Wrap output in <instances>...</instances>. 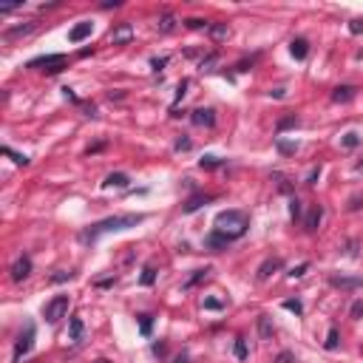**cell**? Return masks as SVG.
Masks as SVG:
<instances>
[{
    "label": "cell",
    "mask_w": 363,
    "mask_h": 363,
    "mask_svg": "<svg viewBox=\"0 0 363 363\" xmlns=\"http://www.w3.org/2000/svg\"><path fill=\"white\" fill-rule=\"evenodd\" d=\"M145 221V216L142 213H122V216H108V218H102V221H94L91 227L85 230H79V244H97L102 236H108V233H122V230H131V227L142 224Z\"/></svg>",
    "instance_id": "1"
},
{
    "label": "cell",
    "mask_w": 363,
    "mask_h": 363,
    "mask_svg": "<svg viewBox=\"0 0 363 363\" xmlns=\"http://www.w3.org/2000/svg\"><path fill=\"white\" fill-rule=\"evenodd\" d=\"M213 224H216L213 230L224 233L230 241H238V238L247 236V230H250V216L244 213V210H221V213L216 216Z\"/></svg>",
    "instance_id": "2"
},
{
    "label": "cell",
    "mask_w": 363,
    "mask_h": 363,
    "mask_svg": "<svg viewBox=\"0 0 363 363\" xmlns=\"http://www.w3.org/2000/svg\"><path fill=\"white\" fill-rule=\"evenodd\" d=\"M68 295H54L48 304L43 306V318H45V324H60L63 318H66V312H68Z\"/></svg>",
    "instance_id": "3"
},
{
    "label": "cell",
    "mask_w": 363,
    "mask_h": 363,
    "mask_svg": "<svg viewBox=\"0 0 363 363\" xmlns=\"http://www.w3.org/2000/svg\"><path fill=\"white\" fill-rule=\"evenodd\" d=\"M29 68H37V71H45V74H60L66 68V54H43L29 60Z\"/></svg>",
    "instance_id": "4"
},
{
    "label": "cell",
    "mask_w": 363,
    "mask_h": 363,
    "mask_svg": "<svg viewBox=\"0 0 363 363\" xmlns=\"http://www.w3.org/2000/svg\"><path fill=\"white\" fill-rule=\"evenodd\" d=\"M34 335H37V329H34L32 321H26V327H23L20 338H17V343H14V363H20L29 352H32L34 346Z\"/></svg>",
    "instance_id": "5"
},
{
    "label": "cell",
    "mask_w": 363,
    "mask_h": 363,
    "mask_svg": "<svg viewBox=\"0 0 363 363\" xmlns=\"http://www.w3.org/2000/svg\"><path fill=\"white\" fill-rule=\"evenodd\" d=\"M329 284L335 290H346V292H355L363 287V278L361 275H329Z\"/></svg>",
    "instance_id": "6"
},
{
    "label": "cell",
    "mask_w": 363,
    "mask_h": 363,
    "mask_svg": "<svg viewBox=\"0 0 363 363\" xmlns=\"http://www.w3.org/2000/svg\"><path fill=\"white\" fill-rule=\"evenodd\" d=\"M11 281H26V278H29V275H32V258H29V255H17V261H14V264H11Z\"/></svg>",
    "instance_id": "7"
},
{
    "label": "cell",
    "mask_w": 363,
    "mask_h": 363,
    "mask_svg": "<svg viewBox=\"0 0 363 363\" xmlns=\"http://www.w3.org/2000/svg\"><path fill=\"white\" fill-rule=\"evenodd\" d=\"M108 40H111L113 45H125V43H131V40H134V26H131V23H119L116 29H111Z\"/></svg>",
    "instance_id": "8"
},
{
    "label": "cell",
    "mask_w": 363,
    "mask_h": 363,
    "mask_svg": "<svg viewBox=\"0 0 363 363\" xmlns=\"http://www.w3.org/2000/svg\"><path fill=\"white\" fill-rule=\"evenodd\" d=\"M190 122L196 125V128H213L216 125V111L213 108H196V111L190 113Z\"/></svg>",
    "instance_id": "9"
},
{
    "label": "cell",
    "mask_w": 363,
    "mask_h": 363,
    "mask_svg": "<svg viewBox=\"0 0 363 363\" xmlns=\"http://www.w3.org/2000/svg\"><path fill=\"white\" fill-rule=\"evenodd\" d=\"M227 244H233V241H230V238H227L224 233H218V230H210V233L204 236V247H207V250H213V253L224 250Z\"/></svg>",
    "instance_id": "10"
},
{
    "label": "cell",
    "mask_w": 363,
    "mask_h": 363,
    "mask_svg": "<svg viewBox=\"0 0 363 363\" xmlns=\"http://www.w3.org/2000/svg\"><path fill=\"white\" fill-rule=\"evenodd\" d=\"M82 335H85V324H82L79 315H74L68 321V340H71L74 346H79V343H82Z\"/></svg>",
    "instance_id": "11"
},
{
    "label": "cell",
    "mask_w": 363,
    "mask_h": 363,
    "mask_svg": "<svg viewBox=\"0 0 363 363\" xmlns=\"http://www.w3.org/2000/svg\"><path fill=\"white\" fill-rule=\"evenodd\" d=\"M91 32H94V23L82 20V23H77V26L68 32V40H71V43H82L85 37H91Z\"/></svg>",
    "instance_id": "12"
},
{
    "label": "cell",
    "mask_w": 363,
    "mask_h": 363,
    "mask_svg": "<svg viewBox=\"0 0 363 363\" xmlns=\"http://www.w3.org/2000/svg\"><path fill=\"white\" fill-rule=\"evenodd\" d=\"M321 221H324V207H321V204H312V210H309L306 218H304V227L309 233H315L318 227H321Z\"/></svg>",
    "instance_id": "13"
},
{
    "label": "cell",
    "mask_w": 363,
    "mask_h": 363,
    "mask_svg": "<svg viewBox=\"0 0 363 363\" xmlns=\"http://www.w3.org/2000/svg\"><path fill=\"white\" fill-rule=\"evenodd\" d=\"M290 54H292L295 60H306V57H309V40L295 37L292 43H290Z\"/></svg>",
    "instance_id": "14"
},
{
    "label": "cell",
    "mask_w": 363,
    "mask_h": 363,
    "mask_svg": "<svg viewBox=\"0 0 363 363\" xmlns=\"http://www.w3.org/2000/svg\"><path fill=\"white\" fill-rule=\"evenodd\" d=\"M355 97H358L355 85H338V88L332 91V102H352Z\"/></svg>",
    "instance_id": "15"
},
{
    "label": "cell",
    "mask_w": 363,
    "mask_h": 363,
    "mask_svg": "<svg viewBox=\"0 0 363 363\" xmlns=\"http://www.w3.org/2000/svg\"><path fill=\"white\" fill-rule=\"evenodd\" d=\"M207 34H210L213 43H221V40L230 37V26H227V23H210V26H207Z\"/></svg>",
    "instance_id": "16"
},
{
    "label": "cell",
    "mask_w": 363,
    "mask_h": 363,
    "mask_svg": "<svg viewBox=\"0 0 363 363\" xmlns=\"http://www.w3.org/2000/svg\"><path fill=\"white\" fill-rule=\"evenodd\" d=\"M281 264H284L281 258H267V261H264V264L258 267V281H267V278H270L272 272H278V270H281Z\"/></svg>",
    "instance_id": "17"
},
{
    "label": "cell",
    "mask_w": 363,
    "mask_h": 363,
    "mask_svg": "<svg viewBox=\"0 0 363 363\" xmlns=\"http://www.w3.org/2000/svg\"><path fill=\"white\" fill-rule=\"evenodd\" d=\"M32 32H34V23H23V26H14V29H9V32H3V40L11 43V40L26 37V34H32Z\"/></svg>",
    "instance_id": "18"
},
{
    "label": "cell",
    "mask_w": 363,
    "mask_h": 363,
    "mask_svg": "<svg viewBox=\"0 0 363 363\" xmlns=\"http://www.w3.org/2000/svg\"><path fill=\"white\" fill-rule=\"evenodd\" d=\"M128 184H131L128 173H111V176H105V182H102V187H128Z\"/></svg>",
    "instance_id": "19"
},
{
    "label": "cell",
    "mask_w": 363,
    "mask_h": 363,
    "mask_svg": "<svg viewBox=\"0 0 363 363\" xmlns=\"http://www.w3.org/2000/svg\"><path fill=\"white\" fill-rule=\"evenodd\" d=\"M207 202H210V196H204V193H196V196H190V199L184 202V207H182V210L190 216V213H196V210H199L202 204H207Z\"/></svg>",
    "instance_id": "20"
},
{
    "label": "cell",
    "mask_w": 363,
    "mask_h": 363,
    "mask_svg": "<svg viewBox=\"0 0 363 363\" xmlns=\"http://www.w3.org/2000/svg\"><path fill=\"white\" fill-rule=\"evenodd\" d=\"M298 125H301V119H298L295 113H287V116H281V119L275 122V131H278V134H284V131H290V128H298Z\"/></svg>",
    "instance_id": "21"
},
{
    "label": "cell",
    "mask_w": 363,
    "mask_h": 363,
    "mask_svg": "<svg viewBox=\"0 0 363 363\" xmlns=\"http://www.w3.org/2000/svg\"><path fill=\"white\" fill-rule=\"evenodd\" d=\"M159 32L162 34H170L173 32V29H176V17H173V14H170V11H165V14H162V17H159Z\"/></svg>",
    "instance_id": "22"
},
{
    "label": "cell",
    "mask_w": 363,
    "mask_h": 363,
    "mask_svg": "<svg viewBox=\"0 0 363 363\" xmlns=\"http://www.w3.org/2000/svg\"><path fill=\"white\" fill-rule=\"evenodd\" d=\"M221 165H224V159L213 156V153H207V156L199 159V168L202 170H216V168H221Z\"/></svg>",
    "instance_id": "23"
},
{
    "label": "cell",
    "mask_w": 363,
    "mask_h": 363,
    "mask_svg": "<svg viewBox=\"0 0 363 363\" xmlns=\"http://www.w3.org/2000/svg\"><path fill=\"white\" fill-rule=\"evenodd\" d=\"M207 275H210V267H204V270H193V275L184 281V290H193V287H196V284H202Z\"/></svg>",
    "instance_id": "24"
},
{
    "label": "cell",
    "mask_w": 363,
    "mask_h": 363,
    "mask_svg": "<svg viewBox=\"0 0 363 363\" xmlns=\"http://www.w3.org/2000/svg\"><path fill=\"white\" fill-rule=\"evenodd\" d=\"M275 147H278V153H284V156H292L295 150H298V142H287V139H275Z\"/></svg>",
    "instance_id": "25"
},
{
    "label": "cell",
    "mask_w": 363,
    "mask_h": 363,
    "mask_svg": "<svg viewBox=\"0 0 363 363\" xmlns=\"http://www.w3.org/2000/svg\"><path fill=\"white\" fill-rule=\"evenodd\" d=\"M233 355H236L238 361H247L250 358V349H247V340L244 338H236V343H233Z\"/></svg>",
    "instance_id": "26"
},
{
    "label": "cell",
    "mask_w": 363,
    "mask_h": 363,
    "mask_svg": "<svg viewBox=\"0 0 363 363\" xmlns=\"http://www.w3.org/2000/svg\"><path fill=\"white\" fill-rule=\"evenodd\" d=\"M139 332H142V338H150V332H153V315H139Z\"/></svg>",
    "instance_id": "27"
},
{
    "label": "cell",
    "mask_w": 363,
    "mask_h": 363,
    "mask_svg": "<svg viewBox=\"0 0 363 363\" xmlns=\"http://www.w3.org/2000/svg\"><path fill=\"white\" fill-rule=\"evenodd\" d=\"M153 281H156V270L147 264L145 270H142V275H139V284H142V287H153Z\"/></svg>",
    "instance_id": "28"
},
{
    "label": "cell",
    "mask_w": 363,
    "mask_h": 363,
    "mask_svg": "<svg viewBox=\"0 0 363 363\" xmlns=\"http://www.w3.org/2000/svg\"><path fill=\"white\" fill-rule=\"evenodd\" d=\"M324 346H327L329 352H335L340 346V335H338V329H335V327L329 329V335H327V340H324Z\"/></svg>",
    "instance_id": "29"
},
{
    "label": "cell",
    "mask_w": 363,
    "mask_h": 363,
    "mask_svg": "<svg viewBox=\"0 0 363 363\" xmlns=\"http://www.w3.org/2000/svg\"><path fill=\"white\" fill-rule=\"evenodd\" d=\"M340 145L346 147V150H352V147L361 145V134H355V131H349V134H343V139H340Z\"/></svg>",
    "instance_id": "30"
},
{
    "label": "cell",
    "mask_w": 363,
    "mask_h": 363,
    "mask_svg": "<svg viewBox=\"0 0 363 363\" xmlns=\"http://www.w3.org/2000/svg\"><path fill=\"white\" fill-rule=\"evenodd\" d=\"M187 85H190V82H187V79H182L179 85H176V100H173V105H170V113L176 111V105H179V102L184 100V94H187Z\"/></svg>",
    "instance_id": "31"
},
{
    "label": "cell",
    "mask_w": 363,
    "mask_h": 363,
    "mask_svg": "<svg viewBox=\"0 0 363 363\" xmlns=\"http://www.w3.org/2000/svg\"><path fill=\"white\" fill-rule=\"evenodd\" d=\"M3 156H11L14 165H29V156H26V153H14L9 145H3Z\"/></svg>",
    "instance_id": "32"
},
{
    "label": "cell",
    "mask_w": 363,
    "mask_h": 363,
    "mask_svg": "<svg viewBox=\"0 0 363 363\" xmlns=\"http://www.w3.org/2000/svg\"><path fill=\"white\" fill-rule=\"evenodd\" d=\"M281 306H284V309H290V312H295V315H304V304H301L298 298H287Z\"/></svg>",
    "instance_id": "33"
},
{
    "label": "cell",
    "mask_w": 363,
    "mask_h": 363,
    "mask_svg": "<svg viewBox=\"0 0 363 363\" xmlns=\"http://www.w3.org/2000/svg\"><path fill=\"white\" fill-rule=\"evenodd\" d=\"M216 63H218V54H207V57L202 60V66H199V71H202V74H204V71L210 74V71H216Z\"/></svg>",
    "instance_id": "34"
},
{
    "label": "cell",
    "mask_w": 363,
    "mask_h": 363,
    "mask_svg": "<svg viewBox=\"0 0 363 363\" xmlns=\"http://www.w3.org/2000/svg\"><path fill=\"white\" fill-rule=\"evenodd\" d=\"M258 329H261V338H267V340L272 338V324H270V318L267 315L258 318Z\"/></svg>",
    "instance_id": "35"
},
{
    "label": "cell",
    "mask_w": 363,
    "mask_h": 363,
    "mask_svg": "<svg viewBox=\"0 0 363 363\" xmlns=\"http://www.w3.org/2000/svg\"><path fill=\"white\" fill-rule=\"evenodd\" d=\"M301 213H304V207H301V199H290V216H292V221H298L301 218Z\"/></svg>",
    "instance_id": "36"
},
{
    "label": "cell",
    "mask_w": 363,
    "mask_h": 363,
    "mask_svg": "<svg viewBox=\"0 0 363 363\" xmlns=\"http://www.w3.org/2000/svg\"><path fill=\"white\" fill-rule=\"evenodd\" d=\"M272 179L278 182V190H281V193H292V184H290V179H287V176H281V173H272Z\"/></svg>",
    "instance_id": "37"
},
{
    "label": "cell",
    "mask_w": 363,
    "mask_h": 363,
    "mask_svg": "<svg viewBox=\"0 0 363 363\" xmlns=\"http://www.w3.org/2000/svg\"><path fill=\"white\" fill-rule=\"evenodd\" d=\"M202 306H204V309H213V312H218V309H224V301H218V298H204Z\"/></svg>",
    "instance_id": "38"
},
{
    "label": "cell",
    "mask_w": 363,
    "mask_h": 363,
    "mask_svg": "<svg viewBox=\"0 0 363 363\" xmlns=\"http://www.w3.org/2000/svg\"><path fill=\"white\" fill-rule=\"evenodd\" d=\"M173 147H176V150H190V147H193V142H190V139H187L184 134H182V136H176Z\"/></svg>",
    "instance_id": "39"
},
{
    "label": "cell",
    "mask_w": 363,
    "mask_h": 363,
    "mask_svg": "<svg viewBox=\"0 0 363 363\" xmlns=\"http://www.w3.org/2000/svg\"><path fill=\"white\" fill-rule=\"evenodd\" d=\"M306 270H309V264L304 261V264H298V267H292V270L287 272V275H290V278H304V275H306Z\"/></svg>",
    "instance_id": "40"
},
{
    "label": "cell",
    "mask_w": 363,
    "mask_h": 363,
    "mask_svg": "<svg viewBox=\"0 0 363 363\" xmlns=\"http://www.w3.org/2000/svg\"><path fill=\"white\" fill-rule=\"evenodd\" d=\"M349 315L355 318V321H361L363 318V298H358L355 304H352V309H349Z\"/></svg>",
    "instance_id": "41"
},
{
    "label": "cell",
    "mask_w": 363,
    "mask_h": 363,
    "mask_svg": "<svg viewBox=\"0 0 363 363\" xmlns=\"http://www.w3.org/2000/svg\"><path fill=\"white\" fill-rule=\"evenodd\" d=\"M165 66H168V57H153V60H150V68H153V71H165Z\"/></svg>",
    "instance_id": "42"
},
{
    "label": "cell",
    "mask_w": 363,
    "mask_h": 363,
    "mask_svg": "<svg viewBox=\"0 0 363 363\" xmlns=\"http://www.w3.org/2000/svg\"><path fill=\"white\" fill-rule=\"evenodd\" d=\"M74 278V272H66V270H60L57 275H51V281L54 284H63V281H71Z\"/></svg>",
    "instance_id": "43"
},
{
    "label": "cell",
    "mask_w": 363,
    "mask_h": 363,
    "mask_svg": "<svg viewBox=\"0 0 363 363\" xmlns=\"http://www.w3.org/2000/svg\"><path fill=\"white\" fill-rule=\"evenodd\" d=\"M361 207H363V196H352L349 204H346V210H352V213H355V210H361Z\"/></svg>",
    "instance_id": "44"
},
{
    "label": "cell",
    "mask_w": 363,
    "mask_h": 363,
    "mask_svg": "<svg viewBox=\"0 0 363 363\" xmlns=\"http://www.w3.org/2000/svg\"><path fill=\"white\" fill-rule=\"evenodd\" d=\"M184 26H187V29H204L207 20H202V17H190V20H184Z\"/></svg>",
    "instance_id": "45"
},
{
    "label": "cell",
    "mask_w": 363,
    "mask_h": 363,
    "mask_svg": "<svg viewBox=\"0 0 363 363\" xmlns=\"http://www.w3.org/2000/svg\"><path fill=\"white\" fill-rule=\"evenodd\" d=\"M153 355H156V358H165V355H168V343H165V340L153 343Z\"/></svg>",
    "instance_id": "46"
},
{
    "label": "cell",
    "mask_w": 363,
    "mask_h": 363,
    "mask_svg": "<svg viewBox=\"0 0 363 363\" xmlns=\"http://www.w3.org/2000/svg\"><path fill=\"white\" fill-rule=\"evenodd\" d=\"M318 179H321V165H318V168H312V170H309V176H306V184H315Z\"/></svg>",
    "instance_id": "47"
},
{
    "label": "cell",
    "mask_w": 363,
    "mask_h": 363,
    "mask_svg": "<svg viewBox=\"0 0 363 363\" xmlns=\"http://www.w3.org/2000/svg\"><path fill=\"white\" fill-rule=\"evenodd\" d=\"M349 32L352 34H363V20H352L349 23Z\"/></svg>",
    "instance_id": "48"
},
{
    "label": "cell",
    "mask_w": 363,
    "mask_h": 363,
    "mask_svg": "<svg viewBox=\"0 0 363 363\" xmlns=\"http://www.w3.org/2000/svg\"><path fill=\"white\" fill-rule=\"evenodd\" d=\"M346 255H352V258L358 255V241H346Z\"/></svg>",
    "instance_id": "49"
},
{
    "label": "cell",
    "mask_w": 363,
    "mask_h": 363,
    "mask_svg": "<svg viewBox=\"0 0 363 363\" xmlns=\"http://www.w3.org/2000/svg\"><path fill=\"white\" fill-rule=\"evenodd\" d=\"M275 363H292V352H281V355L275 358Z\"/></svg>",
    "instance_id": "50"
},
{
    "label": "cell",
    "mask_w": 363,
    "mask_h": 363,
    "mask_svg": "<svg viewBox=\"0 0 363 363\" xmlns=\"http://www.w3.org/2000/svg\"><path fill=\"white\" fill-rule=\"evenodd\" d=\"M23 3H9V6H0V14H9V11H14V9H20Z\"/></svg>",
    "instance_id": "51"
},
{
    "label": "cell",
    "mask_w": 363,
    "mask_h": 363,
    "mask_svg": "<svg viewBox=\"0 0 363 363\" xmlns=\"http://www.w3.org/2000/svg\"><path fill=\"white\" fill-rule=\"evenodd\" d=\"M270 97H275V100H284V97H287V91H284V88H275V91H270Z\"/></svg>",
    "instance_id": "52"
},
{
    "label": "cell",
    "mask_w": 363,
    "mask_h": 363,
    "mask_svg": "<svg viewBox=\"0 0 363 363\" xmlns=\"http://www.w3.org/2000/svg\"><path fill=\"white\" fill-rule=\"evenodd\" d=\"M63 97H66V100H71V102H77V97H74V91L68 88V85L63 88Z\"/></svg>",
    "instance_id": "53"
},
{
    "label": "cell",
    "mask_w": 363,
    "mask_h": 363,
    "mask_svg": "<svg viewBox=\"0 0 363 363\" xmlns=\"http://www.w3.org/2000/svg\"><path fill=\"white\" fill-rule=\"evenodd\" d=\"M176 363H190V358H187V352H182L179 358H176Z\"/></svg>",
    "instance_id": "54"
},
{
    "label": "cell",
    "mask_w": 363,
    "mask_h": 363,
    "mask_svg": "<svg viewBox=\"0 0 363 363\" xmlns=\"http://www.w3.org/2000/svg\"><path fill=\"white\" fill-rule=\"evenodd\" d=\"M358 173H363V159H361V162H358Z\"/></svg>",
    "instance_id": "55"
},
{
    "label": "cell",
    "mask_w": 363,
    "mask_h": 363,
    "mask_svg": "<svg viewBox=\"0 0 363 363\" xmlns=\"http://www.w3.org/2000/svg\"><path fill=\"white\" fill-rule=\"evenodd\" d=\"M97 363H111V361H108V358H100V361H97Z\"/></svg>",
    "instance_id": "56"
}]
</instances>
